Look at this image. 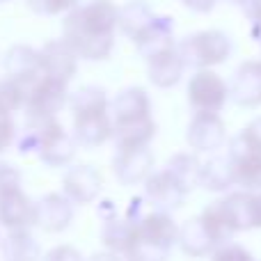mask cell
<instances>
[{
	"mask_svg": "<svg viewBox=\"0 0 261 261\" xmlns=\"http://www.w3.org/2000/svg\"><path fill=\"white\" fill-rule=\"evenodd\" d=\"M119 7L113 0H90L81 3L64 14L62 39L78 60L101 62L108 60L115 48Z\"/></svg>",
	"mask_w": 261,
	"mask_h": 261,
	"instance_id": "obj_1",
	"label": "cell"
},
{
	"mask_svg": "<svg viewBox=\"0 0 261 261\" xmlns=\"http://www.w3.org/2000/svg\"><path fill=\"white\" fill-rule=\"evenodd\" d=\"M176 50L186 69L199 71V69H213L227 62L234 50V44H231V37L222 30H197L176 41Z\"/></svg>",
	"mask_w": 261,
	"mask_h": 261,
	"instance_id": "obj_2",
	"label": "cell"
},
{
	"mask_svg": "<svg viewBox=\"0 0 261 261\" xmlns=\"http://www.w3.org/2000/svg\"><path fill=\"white\" fill-rule=\"evenodd\" d=\"M23 92H25L23 110H25L28 119L58 117L60 110L69 103V85L46 76V73H41L39 78L28 83L23 87Z\"/></svg>",
	"mask_w": 261,
	"mask_h": 261,
	"instance_id": "obj_3",
	"label": "cell"
},
{
	"mask_svg": "<svg viewBox=\"0 0 261 261\" xmlns=\"http://www.w3.org/2000/svg\"><path fill=\"white\" fill-rule=\"evenodd\" d=\"M30 124H35L37 133H39V142H37V156L41 158V163H46L48 167H67L76 156V140L69 130L58 122V117L50 119H28Z\"/></svg>",
	"mask_w": 261,
	"mask_h": 261,
	"instance_id": "obj_4",
	"label": "cell"
},
{
	"mask_svg": "<svg viewBox=\"0 0 261 261\" xmlns=\"http://www.w3.org/2000/svg\"><path fill=\"white\" fill-rule=\"evenodd\" d=\"M186 99H188L193 113L220 115V110L229 101V85L213 69H199L190 76L188 85H186Z\"/></svg>",
	"mask_w": 261,
	"mask_h": 261,
	"instance_id": "obj_5",
	"label": "cell"
},
{
	"mask_svg": "<svg viewBox=\"0 0 261 261\" xmlns=\"http://www.w3.org/2000/svg\"><path fill=\"white\" fill-rule=\"evenodd\" d=\"M227 158L234 172V186L248 193H261V153L245 140L241 130L229 138Z\"/></svg>",
	"mask_w": 261,
	"mask_h": 261,
	"instance_id": "obj_6",
	"label": "cell"
},
{
	"mask_svg": "<svg viewBox=\"0 0 261 261\" xmlns=\"http://www.w3.org/2000/svg\"><path fill=\"white\" fill-rule=\"evenodd\" d=\"M110 119H113V130L138 126V124L153 119L151 99H149L147 90L130 85L124 87L122 92H117L115 99H110Z\"/></svg>",
	"mask_w": 261,
	"mask_h": 261,
	"instance_id": "obj_7",
	"label": "cell"
},
{
	"mask_svg": "<svg viewBox=\"0 0 261 261\" xmlns=\"http://www.w3.org/2000/svg\"><path fill=\"white\" fill-rule=\"evenodd\" d=\"M142 186H144V199L151 204V208L165 211V213H172L184 206L186 197H188V193H190L165 167H163V170H153Z\"/></svg>",
	"mask_w": 261,
	"mask_h": 261,
	"instance_id": "obj_8",
	"label": "cell"
},
{
	"mask_svg": "<svg viewBox=\"0 0 261 261\" xmlns=\"http://www.w3.org/2000/svg\"><path fill=\"white\" fill-rule=\"evenodd\" d=\"M186 142L193 153H218L227 144V126L220 115L195 113L186 126Z\"/></svg>",
	"mask_w": 261,
	"mask_h": 261,
	"instance_id": "obj_9",
	"label": "cell"
},
{
	"mask_svg": "<svg viewBox=\"0 0 261 261\" xmlns=\"http://www.w3.org/2000/svg\"><path fill=\"white\" fill-rule=\"evenodd\" d=\"M103 176L94 165H73L62 176V195L73 206L92 204L101 195Z\"/></svg>",
	"mask_w": 261,
	"mask_h": 261,
	"instance_id": "obj_10",
	"label": "cell"
},
{
	"mask_svg": "<svg viewBox=\"0 0 261 261\" xmlns=\"http://www.w3.org/2000/svg\"><path fill=\"white\" fill-rule=\"evenodd\" d=\"M229 101L239 108L261 106V60H245L229 78Z\"/></svg>",
	"mask_w": 261,
	"mask_h": 261,
	"instance_id": "obj_11",
	"label": "cell"
},
{
	"mask_svg": "<svg viewBox=\"0 0 261 261\" xmlns=\"http://www.w3.org/2000/svg\"><path fill=\"white\" fill-rule=\"evenodd\" d=\"M156 167L149 147H135V149H117L113 158V172L122 186H140L147 181V176Z\"/></svg>",
	"mask_w": 261,
	"mask_h": 261,
	"instance_id": "obj_12",
	"label": "cell"
},
{
	"mask_svg": "<svg viewBox=\"0 0 261 261\" xmlns=\"http://www.w3.org/2000/svg\"><path fill=\"white\" fill-rule=\"evenodd\" d=\"M73 222V204L62 193H48L35 202V227L46 234H62Z\"/></svg>",
	"mask_w": 261,
	"mask_h": 261,
	"instance_id": "obj_13",
	"label": "cell"
},
{
	"mask_svg": "<svg viewBox=\"0 0 261 261\" xmlns=\"http://www.w3.org/2000/svg\"><path fill=\"white\" fill-rule=\"evenodd\" d=\"M135 225V239L156 243L161 248L172 250L176 245V236H179V225L172 218V213L156 211L151 208L149 213H140V216L130 218Z\"/></svg>",
	"mask_w": 261,
	"mask_h": 261,
	"instance_id": "obj_14",
	"label": "cell"
},
{
	"mask_svg": "<svg viewBox=\"0 0 261 261\" xmlns=\"http://www.w3.org/2000/svg\"><path fill=\"white\" fill-rule=\"evenodd\" d=\"M0 227L7 231L35 227V202L21 186L0 190Z\"/></svg>",
	"mask_w": 261,
	"mask_h": 261,
	"instance_id": "obj_15",
	"label": "cell"
},
{
	"mask_svg": "<svg viewBox=\"0 0 261 261\" xmlns=\"http://www.w3.org/2000/svg\"><path fill=\"white\" fill-rule=\"evenodd\" d=\"M3 67H5V76L16 81L21 87H25L28 83H32L35 78H39L41 73H44L39 50L28 44L12 46V48L5 53Z\"/></svg>",
	"mask_w": 261,
	"mask_h": 261,
	"instance_id": "obj_16",
	"label": "cell"
},
{
	"mask_svg": "<svg viewBox=\"0 0 261 261\" xmlns=\"http://www.w3.org/2000/svg\"><path fill=\"white\" fill-rule=\"evenodd\" d=\"M41 69L46 76L55 78L60 83H71L78 71V55L64 44V39H53L39 48Z\"/></svg>",
	"mask_w": 261,
	"mask_h": 261,
	"instance_id": "obj_17",
	"label": "cell"
},
{
	"mask_svg": "<svg viewBox=\"0 0 261 261\" xmlns=\"http://www.w3.org/2000/svg\"><path fill=\"white\" fill-rule=\"evenodd\" d=\"M184 73H186V64H184V60H181L176 46L147 60L149 83H151L153 87H158V90H170V87L179 85Z\"/></svg>",
	"mask_w": 261,
	"mask_h": 261,
	"instance_id": "obj_18",
	"label": "cell"
},
{
	"mask_svg": "<svg viewBox=\"0 0 261 261\" xmlns=\"http://www.w3.org/2000/svg\"><path fill=\"white\" fill-rule=\"evenodd\" d=\"M71 135L78 147L94 149L113 140V119L110 113H94V115H78L73 117Z\"/></svg>",
	"mask_w": 261,
	"mask_h": 261,
	"instance_id": "obj_19",
	"label": "cell"
},
{
	"mask_svg": "<svg viewBox=\"0 0 261 261\" xmlns=\"http://www.w3.org/2000/svg\"><path fill=\"white\" fill-rule=\"evenodd\" d=\"M225 204V211L229 216L231 225H234L236 234L250 229H259L257 220V195L248 193V190H231L225 197H220Z\"/></svg>",
	"mask_w": 261,
	"mask_h": 261,
	"instance_id": "obj_20",
	"label": "cell"
},
{
	"mask_svg": "<svg viewBox=\"0 0 261 261\" xmlns=\"http://www.w3.org/2000/svg\"><path fill=\"white\" fill-rule=\"evenodd\" d=\"M176 41H174V21L170 16H158L153 18V23L147 28L142 37L135 41V48H138L140 58L147 62L149 58L153 55L163 53L167 48H174Z\"/></svg>",
	"mask_w": 261,
	"mask_h": 261,
	"instance_id": "obj_21",
	"label": "cell"
},
{
	"mask_svg": "<svg viewBox=\"0 0 261 261\" xmlns=\"http://www.w3.org/2000/svg\"><path fill=\"white\" fill-rule=\"evenodd\" d=\"M176 245L179 250L190 259H204L216 250L208 231L204 229L199 216L186 220L184 225H179V236H176Z\"/></svg>",
	"mask_w": 261,
	"mask_h": 261,
	"instance_id": "obj_22",
	"label": "cell"
},
{
	"mask_svg": "<svg viewBox=\"0 0 261 261\" xmlns=\"http://www.w3.org/2000/svg\"><path fill=\"white\" fill-rule=\"evenodd\" d=\"M197 186H202L208 193H227L229 188H234V172H231L229 158L211 153L206 161H202Z\"/></svg>",
	"mask_w": 261,
	"mask_h": 261,
	"instance_id": "obj_23",
	"label": "cell"
},
{
	"mask_svg": "<svg viewBox=\"0 0 261 261\" xmlns=\"http://www.w3.org/2000/svg\"><path fill=\"white\" fill-rule=\"evenodd\" d=\"M153 18H156V12H153L144 0H130V3L119 7L117 30L122 32V35H126L135 44V41L147 32V28L153 23Z\"/></svg>",
	"mask_w": 261,
	"mask_h": 261,
	"instance_id": "obj_24",
	"label": "cell"
},
{
	"mask_svg": "<svg viewBox=\"0 0 261 261\" xmlns=\"http://www.w3.org/2000/svg\"><path fill=\"white\" fill-rule=\"evenodd\" d=\"M5 261H41V245L30 229L9 231L0 243Z\"/></svg>",
	"mask_w": 261,
	"mask_h": 261,
	"instance_id": "obj_25",
	"label": "cell"
},
{
	"mask_svg": "<svg viewBox=\"0 0 261 261\" xmlns=\"http://www.w3.org/2000/svg\"><path fill=\"white\" fill-rule=\"evenodd\" d=\"M199 220H202L204 229L208 231V236H211L216 248L222 243H229L236 236V229H234V225H231L229 216H227L222 199H216V202H211L208 206H204V211L199 213Z\"/></svg>",
	"mask_w": 261,
	"mask_h": 261,
	"instance_id": "obj_26",
	"label": "cell"
},
{
	"mask_svg": "<svg viewBox=\"0 0 261 261\" xmlns=\"http://www.w3.org/2000/svg\"><path fill=\"white\" fill-rule=\"evenodd\" d=\"M69 108L73 117L78 115H94V113H110L108 92L99 85H83L73 94H69Z\"/></svg>",
	"mask_w": 261,
	"mask_h": 261,
	"instance_id": "obj_27",
	"label": "cell"
},
{
	"mask_svg": "<svg viewBox=\"0 0 261 261\" xmlns=\"http://www.w3.org/2000/svg\"><path fill=\"white\" fill-rule=\"evenodd\" d=\"M135 236V225L130 218H110L106 220L103 229H101V241H103V248L108 252L115 254H126V250L133 243Z\"/></svg>",
	"mask_w": 261,
	"mask_h": 261,
	"instance_id": "obj_28",
	"label": "cell"
},
{
	"mask_svg": "<svg viewBox=\"0 0 261 261\" xmlns=\"http://www.w3.org/2000/svg\"><path fill=\"white\" fill-rule=\"evenodd\" d=\"M199 165H202V161L197 158V153L179 151L165 163V170H170L186 188L193 190L199 181Z\"/></svg>",
	"mask_w": 261,
	"mask_h": 261,
	"instance_id": "obj_29",
	"label": "cell"
},
{
	"mask_svg": "<svg viewBox=\"0 0 261 261\" xmlns=\"http://www.w3.org/2000/svg\"><path fill=\"white\" fill-rule=\"evenodd\" d=\"M25 92L12 78H0V117H12L16 110H23Z\"/></svg>",
	"mask_w": 261,
	"mask_h": 261,
	"instance_id": "obj_30",
	"label": "cell"
},
{
	"mask_svg": "<svg viewBox=\"0 0 261 261\" xmlns=\"http://www.w3.org/2000/svg\"><path fill=\"white\" fill-rule=\"evenodd\" d=\"M172 250L167 248H161L156 243H149V241H142V239H135L133 236V243L130 248L126 250L124 259L126 261H167Z\"/></svg>",
	"mask_w": 261,
	"mask_h": 261,
	"instance_id": "obj_31",
	"label": "cell"
},
{
	"mask_svg": "<svg viewBox=\"0 0 261 261\" xmlns=\"http://www.w3.org/2000/svg\"><path fill=\"white\" fill-rule=\"evenodd\" d=\"M25 3L39 16H58L71 12L76 5H81V0H25Z\"/></svg>",
	"mask_w": 261,
	"mask_h": 261,
	"instance_id": "obj_32",
	"label": "cell"
},
{
	"mask_svg": "<svg viewBox=\"0 0 261 261\" xmlns=\"http://www.w3.org/2000/svg\"><path fill=\"white\" fill-rule=\"evenodd\" d=\"M208 259L211 261H257L254 259V254L250 252L245 245L234 243V241L218 245V248L208 254Z\"/></svg>",
	"mask_w": 261,
	"mask_h": 261,
	"instance_id": "obj_33",
	"label": "cell"
},
{
	"mask_svg": "<svg viewBox=\"0 0 261 261\" xmlns=\"http://www.w3.org/2000/svg\"><path fill=\"white\" fill-rule=\"evenodd\" d=\"M241 9H243L245 18L250 21V37L261 48V0H248Z\"/></svg>",
	"mask_w": 261,
	"mask_h": 261,
	"instance_id": "obj_34",
	"label": "cell"
},
{
	"mask_svg": "<svg viewBox=\"0 0 261 261\" xmlns=\"http://www.w3.org/2000/svg\"><path fill=\"white\" fill-rule=\"evenodd\" d=\"M41 261H85V257L73 245H55L41 257Z\"/></svg>",
	"mask_w": 261,
	"mask_h": 261,
	"instance_id": "obj_35",
	"label": "cell"
},
{
	"mask_svg": "<svg viewBox=\"0 0 261 261\" xmlns=\"http://www.w3.org/2000/svg\"><path fill=\"white\" fill-rule=\"evenodd\" d=\"M16 122L14 117H0V153H5L12 144H16Z\"/></svg>",
	"mask_w": 261,
	"mask_h": 261,
	"instance_id": "obj_36",
	"label": "cell"
},
{
	"mask_svg": "<svg viewBox=\"0 0 261 261\" xmlns=\"http://www.w3.org/2000/svg\"><path fill=\"white\" fill-rule=\"evenodd\" d=\"M21 186V170L14 167L12 163L0 161V190L18 188Z\"/></svg>",
	"mask_w": 261,
	"mask_h": 261,
	"instance_id": "obj_37",
	"label": "cell"
},
{
	"mask_svg": "<svg viewBox=\"0 0 261 261\" xmlns=\"http://www.w3.org/2000/svg\"><path fill=\"white\" fill-rule=\"evenodd\" d=\"M241 133H243L245 140H248V142L261 153V115H259V117H254L252 122L248 124V126L241 130Z\"/></svg>",
	"mask_w": 261,
	"mask_h": 261,
	"instance_id": "obj_38",
	"label": "cell"
},
{
	"mask_svg": "<svg viewBox=\"0 0 261 261\" xmlns=\"http://www.w3.org/2000/svg\"><path fill=\"white\" fill-rule=\"evenodd\" d=\"M181 5H184L186 9H190V12L195 14H208L216 9L218 0H179Z\"/></svg>",
	"mask_w": 261,
	"mask_h": 261,
	"instance_id": "obj_39",
	"label": "cell"
},
{
	"mask_svg": "<svg viewBox=\"0 0 261 261\" xmlns=\"http://www.w3.org/2000/svg\"><path fill=\"white\" fill-rule=\"evenodd\" d=\"M85 261H126V259H124L122 254H115V252H108V250H103V252L92 254V257L85 259Z\"/></svg>",
	"mask_w": 261,
	"mask_h": 261,
	"instance_id": "obj_40",
	"label": "cell"
},
{
	"mask_svg": "<svg viewBox=\"0 0 261 261\" xmlns=\"http://www.w3.org/2000/svg\"><path fill=\"white\" fill-rule=\"evenodd\" d=\"M257 195V220H259V229H261V193H254Z\"/></svg>",
	"mask_w": 261,
	"mask_h": 261,
	"instance_id": "obj_41",
	"label": "cell"
},
{
	"mask_svg": "<svg viewBox=\"0 0 261 261\" xmlns=\"http://www.w3.org/2000/svg\"><path fill=\"white\" fill-rule=\"evenodd\" d=\"M225 3H229V5H234V7H243L248 0H225Z\"/></svg>",
	"mask_w": 261,
	"mask_h": 261,
	"instance_id": "obj_42",
	"label": "cell"
},
{
	"mask_svg": "<svg viewBox=\"0 0 261 261\" xmlns=\"http://www.w3.org/2000/svg\"><path fill=\"white\" fill-rule=\"evenodd\" d=\"M0 3H7V0H0Z\"/></svg>",
	"mask_w": 261,
	"mask_h": 261,
	"instance_id": "obj_43",
	"label": "cell"
},
{
	"mask_svg": "<svg viewBox=\"0 0 261 261\" xmlns=\"http://www.w3.org/2000/svg\"><path fill=\"white\" fill-rule=\"evenodd\" d=\"M0 243H3V239H0Z\"/></svg>",
	"mask_w": 261,
	"mask_h": 261,
	"instance_id": "obj_44",
	"label": "cell"
}]
</instances>
